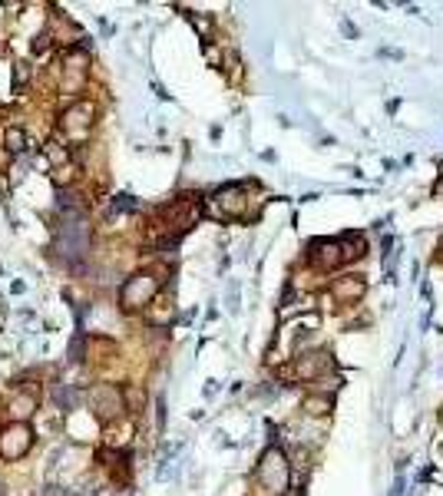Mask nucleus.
Instances as JSON below:
<instances>
[{"label": "nucleus", "instance_id": "5", "mask_svg": "<svg viewBox=\"0 0 443 496\" xmlns=\"http://www.w3.org/2000/svg\"><path fill=\"white\" fill-rule=\"evenodd\" d=\"M34 447V430L27 423H14L0 430V457L3 460H20Z\"/></svg>", "mask_w": 443, "mask_h": 496}, {"label": "nucleus", "instance_id": "4", "mask_svg": "<svg viewBox=\"0 0 443 496\" xmlns=\"http://www.w3.org/2000/svg\"><path fill=\"white\" fill-rule=\"evenodd\" d=\"M93 103L86 99H76L73 106L63 113V136L70 139V142H80V139H86L93 129Z\"/></svg>", "mask_w": 443, "mask_h": 496}, {"label": "nucleus", "instance_id": "8", "mask_svg": "<svg viewBox=\"0 0 443 496\" xmlns=\"http://www.w3.org/2000/svg\"><path fill=\"white\" fill-rule=\"evenodd\" d=\"M328 367H331V354L328 351H311V354H301L295 361V374L301 381H318Z\"/></svg>", "mask_w": 443, "mask_h": 496}, {"label": "nucleus", "instance_id": "2", "mask_svg": "<svg viewBox=\"0 0 443 496\" xmlns=\"http://www.w3.org/2000/svg\"><path fill=\"white\" fill-rule=\"evenodd\" d=\"M156 291H159V278L152 275V271H143V275H132L130 282L123 285L119 291V301L126 311H136V308H146L152 298H156Z\"/></svg>", "mask_w": 443, "mask_h": 496}, {"label": "nucleus", "instance_id": "6", "mask_svg": "<svg viewBox=\"0 0 443 496\" xmlns=\"http://www.w3.org/2000/svg\"><path fill=\"white\" fill-rule=\"evenodd\" d=\"M308 262H311L314 268H321V271H331V268H337L344 262V248H341V242H334V238H318V242H311V248H308Z\"/></svg>", "mask_w": 443, "mask_h": 496}, {"label": "nucleus", "instance_id": "9", "mask_svg": "<svg viewBox=\"0 0 443 496\" xmlns=\"http://www.w3.org/2000/svg\"><path fill=\"white\" fill-rule=\"evenodd\" d=\"M331 295L337 301H344V305L361 301V295H364V278H361V275H341V278H334Z\"/></svg>", "mask_w": 443, "mask_h": 496}, {"label": "nucleus", "instance_id": "11", "mask_svg": "<svg viewBox=\"0 0 443 496\" xmlns=\"http://www.w3.org/2000/svg\"><path fill=\"white\" fill-rule=\"evenodd\" d=\"M43 156H47V162H50L53 169H67V166H70V149H67L60 139H50V142L43 146Z\"/></svg>", "mask_w": 443, "mask_h": 496}, {"label": "nucleus", "instance_id": "3", "mask_svg": "<svg viewBox=\"0 0 443 496\" xmlns=\"http://www.w3.org/2000/svg\"><path fill=\"white\" fill-rule=\"evenodd\" d=\"M123 410H126V404H123V390H119L116 384H99V387H93V414L103 420V423L119 420L123 417Z\"/></svg>", "mask_w": 443, "mask_h": 496}, {"label": "nucleus", "instance_id": "1", "mask_svg": "<svg viewBox=\"0 0 443 496\" xmlns=\"http://www.w3.org/2000/svg\"><path fill=\"white\" fill-rule=\"evenodd\" d=\"M288 483H291V463L288 457L272 447V450H265L259 460V467H255V486H259L261 496H285L288 493Z\"/></svg>", "mask_w": 443, "mask_h": 496}, {"label": "nucleus", "instance_id": "12", "mask_svg": "<svg viewBox=\"0 0 443 496\" xmlns=\"http://www.w3.org/2000/svg\"><path fill=\"white\" fill-rule=\"evenodd\" d=\"M331 410V397L328 394H311L308 401H304V414L308 417H324Z\"/></svg>", "mask_w": 443, "mask_h": 496}, {"label": "nucleus", "instance_id": "7", "mask_svg": "<svg viewBox=\"0 0 443 496\" xmlns=\"http://www.w3.org/2000/svg\"><path fill=\"white\" fill-rule=\"evenodd\" d=\"M245 192L241 186H225V189L215 192V209H219L222 219H241L245 215Z\"/></svg>", "mask_w": 443, "mask_h": 496}, {"label": "nucleus", "instance_id": "13", "mask_svg": "<svg viewBox=\"0 0 443 496\" xmlns=\"http://www.w3.org/2000/svg\"><path fill=\"white\" fill-rule=\"evenodd\" d=\"M341 248H344V262H348V258H361V255H364V238H361V235H354V232H348V235H344V238H341Z\"/></svg>", "mask_w": 443, "mask_h": 496}, {"label": "nucleus", "instance_id": "10", "mask_svg": "<svg viewBox=\"0 0 443 496\" xmlns=\"http://www.w3.org/2000/svg\"><path fill=\"white\" fill-rule=\"evenodd\" d=\"M34 410H37V397H34V394H27V390H23V394H14V401H10V417L17 420V423H23Z\"/></svg>", "mask_w": 443, "mask_h": 496}, {"label": "nucleus", "instance_id": "14", "mask_svg": "<svg viewBox=\"0 0 443 496\" xmlns=\"http://www.w3.org/2000/svg\"><path fill=\"white\" fill-rule=\"evenodd\" d=\"M3 142H7L10 153H23V149H27V136H23V129H7Z\"/></svg>", "mask_w": 443, "mask_h": 496}, {"label": "nucleus", "instance_id": "15", "mask_svg": "<svg viewBox=\"0 0 443 496\" xmlns=\"http://www.w3.org/2000/svg\"><path fill=\"white\" fill-rule=\"evenodd\" d=\"M433 195H437V199H443V175L437 179V186H433Z\"/></svg>", "mask_w": 443, "mask_h": 496}]
</instances>
